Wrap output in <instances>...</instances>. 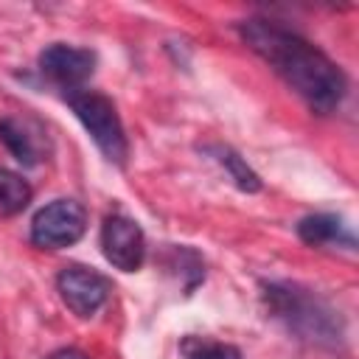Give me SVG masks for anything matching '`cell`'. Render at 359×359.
Instances as JSON below:
<instances>
[{
	"instance_id": "obj_2",
	"label": "cell",
	"mask_w": 359,
	"mask_h": 359,
	"mask_svg": "<svg viewBox=\"0 0 359 359\" xmlns=\"http://www.w3.org/2000/svg\"><path fill=\"white\" fill-rule=\"evenodd\" d=\"M258 289L266 314L280 323L292 337L320 351H345L348 323L328 297L294 280H261Z\"/></svg>"
},
{
	"instance_id": "obj_4",
	"label": "cell",
	"mask_w": 359,
	"mask_h": 359,
	"mask_svg": "<svg viewBox=\"0 0 359 359\" xmlns=\"http://www.w3.org/2000/svg\"><path fill=\"white\" fill-rule=\"evenodd\" d=\"M87 233V210L76 199H53L31 219V244L39 250H65Z\"/></svg>"
},
{
	"instance_id": "obj_12",
	"label": "cell",
	"mask_w": 359,
	"mask_h": 359,
	"mask_svg": "<svg viewBox=\"0 0 359 359\" xmlns=\"http://www.w3.org/2000/svg\"><path fill=\"white\" fill-rule=\"evenodd\" d=\"M182 356L185 359H241L238 348L216 339H199V337L182 339Z\"/></svg>"
},
{
	"instance_id": "obj_6",
	"label": "cell",
	"mask_w": 359,
	"mask_h": 359,
	"mask_svg": "<svg viewBox=\"0 0 359 359\" xmlns=\"http://www.w3.org/2000/svg\"><path fill=\"white\" fill-rule=\"evenodd\" d=\"M39 73L50 84L65 90V95L79 93L95 73V50L67 42H53L39 53Z\"/></svg>"
},
{
	"instance_id": "obj_8",
	"label": "cell",
	"mask_w": 359,
	"mask_h": 359,
	"mask_svg": "<svg viewBox=\"0 0 359 359\" xmlns=\"http://www.w3.org/2000/svg\"><path fill=\"white\" fill-rule=\"evenodd\" d=\"M294 230L303 244L317 250H337V247L348 252L356 250V236L351 224L337 213H309L294 224Z\"/></svg>"
},
{
	"instance_id": "obj_10",
	"label": "cell",
	"mask_w": 359,
	"mask_h": 359,
	"mask_svg": "<svg viewBox=\"0 0 359 359\" xmlns=\"http://www.w3.org/2000/svg\"><path fill=\"white\" fill-rule=\"evenodd\" d=\"M202 151L227 174V180H230L238 191H244V194H258V191L264 188L261 177L250 168V163H247L236 149H230V146H224V143H208V146H202Z\"/></svg>"
},
{
	"instance_id": "obj_7",
	"label": "cell",
	"mask_w": 359,
	"mask_h": 359,
	"mask_svg": "<svg viewBox=\"0 0 359 359\" xmlns=\"http://www.w3.org/2000/svg\"><path fill=\"white\" fill-rule=\"evenodd\" d=\"M101 252L104 258L121 269V272H137L146 261V236L143 227L123 216V213H109L101 224V236H98Z\"/></svg>"
},
{
	"instance_id": "obj_9",
	"label": "cell",
	"mask_w": 359,
	"mask_h": 359,
	"mask_svg": "<svg viewBox=\"0 0 359 359\" xmlns=\"http://www.w3.org/2000/svg\"><path fill=\"white\" fill-rule=\"evenodd\" d=\"M0 143L22 165H39L42 163V140L36 137L31 123H25L14 115L0 118Z\"/></svg>"
},
{
	"instance_id": "obj_3",
	"label": "cell",
	"mask_w": 359,
	"mask_h": 359,
	"mask_svg": "<svg viewBox=\"0 0 359 359\" xmlns=\"http://www.w3.org/2000/svg\"><path fill=\"white\" fill-rule=\"evenodd\" d=\"M65 98H67L73 115L79 118V123L84 126V132L90 135V140L95 143V149L112 165L123 168L126 157H129V140H126V129H123V121H121L112 98H107L98 90H79Z\"/></svg>"
},
{
	"instance_id": "obj_5",
	"label": "cell",
	"mask_w": 359,
	"mask_h": 359,
	"mask_svg": "<svg viewBox=\"0 0 359 359\" xmlns=\"http://www.w3.org/2000/svg\"><path fill=\"white\" fill-rule=\"evenodd\" d=\"M56 292L62 303L81 320L98 314L112 294V280L93 266L67 264L56 275Z\"/></svg>"
},
{
	"instance_id": "obj_11",
	"label": "cell",
	"mask_w": 359,
	"mask_h": 359,
	"mask_svg": "<svg viewBox=\"0 0 359 359\" xmlns=\"http://www.w3.org/2000/svg\"><path fill=\"white\" fill-rule=\"evenodd\" d=\"M31 196H34V191H31L28 180H22V174L0 165V216L8 219V216L22 213L28 208Z\"/></svg>"
},
{
	"instance_id": "obj_13",
	"label": "cell",
	"mask_w": 359,
	"mask_h": 359,
	"mask_svg": "<svg viewBox=\"0 0 359 359\" xmlns=\"http://www.w3.org/2000/svg\"><path fill=\"white\" fill-rule=\"evenodd\" d=\"M45 359H87V353H81L79 348H59V351L48 353Z\"/></svg>"
},
{
	"instance_id": "obj_1",
	"label": "cell",
	"mask_w": 359,
	"mask_h": 359,
	"mask_svg": "<svg viewBox=\"0 0 359 359\" xmlns=\"http://www.w3.org/2000/svg\"><path fill=\"white\" fill-rule=\"evenodd\" d=\"M241 42L261 56L289 90H294L306 107L317 115H331L348 95V79L342 67L323 53L306 36L283 28L275 20L250 17L236 25Z\"/></svg>"
}]
</instances>
